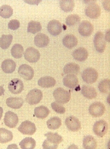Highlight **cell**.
Returning <instances> with one entry per match:
<instances>
[{"mask_svg":"<svg viewBox=\"0 0 110 149\" xmlns=\"http://www.w3.org/2000/svg\"><path fill=\"white\" fill-rule=\"evenodd\" d=\"M53 95L55 102L61 104H67L71 99L70 91L64 90L62 88H57L53 91Z\"/></svg>","mask_w":110,"mask_h":149,"instance_id":"obj_1","label":"cell"},{"mask_svg":"<svg viewBox=\"0 0 110 149\" xmlns=\"http://www.w3.org/2000/svg\"><path fill=\"white\" fill-rule=\"evenodd\" d=\"M82 78L87 84H91L96 82L98 77V73L96 69L93 68H87L82 72Z\"/></svg>","mask_w":110,"mask_h":149,"instance_id":"obj_2","label":"cell"},{"mask_svg":"<svg viewBox=\"0 0 110 149\" xmlns=\"http://www.w3.org/2000/svg\"><path fill=\"white\" fill-rule=\"evenodd\" d=\"M43 94L40 90L37 88H34L28 93L26 97V101L30 105H35L38 104L42 100Z\"/></svg>","mask_w":110,"mask_h":149,"instance_id":"obj_3","label":"cell"},{"mask_svg":"<svg viewBox=\"0 0 110 149\" xmlns=\"http://www.w3.org/2000/svg\"><path fill=\"white\" fill-rule=\"evenodd\" d=\"M95 49L98 53H102L105 51L106 48V40L104 34L102 32L96 33L94 39Z\"/></svg>","mask_w":110,"mask_h":149,"instance_id":"obj_4","label":"cell"},{"mask_svg":"<svg viewBox=\"0 0 110 149\" xmlns=\"http://www.w3.org/2000/svg\"><path fill=\"white\" fill-rule=\"evenodd\" d=\"M105 112V107L101 102H94L89 108V113L94 117H101Z\"/></svg>","mask_w":110,"mask_h":149,"instance_id":"obj_5","label":"cell"},{"mask_svg":"<svg viewBox=\"0 0 110 149\" xmlns=\"http://www.w3.org/2000/svg\"><path fill=\"white\" fill-rule=\"evenodd\" d=\"M85 15L91 19H97L100 16L101 9L99 6L96 3V1H94L92 3H89L88 6H87L85 8Z\"/></svg>","mask_w":110,"mask_h":149,"instance_id":"obj_6","label":"cell"},{"mask_svg":"<svg viewBox=\"0 0 110 149\" xmlns=\"http://www.w3.org/2000/svg\"><path fill=\"white\" fill-rule=\"evenodd\" d=\"M18 130L24 135H32L36 131V126L33 122L26 120L20 124Z\"/></svg>","mask_w":110,"mask_h":149,"instance_id":"obj_7","label":"cell"},{"mask_svg":"<svg viewBox=\"0 0 110 149\" xmlns=\"http://www.w3.org/2000/svg\"><path fill=\"white\" fill-rule=\"evenodd\" d=\"M93 130L98 137H102L106 135L108 130V124L105 120H99L94 124Z\"/></svg>","mask_w":110,"mask_h":149,"instance_id":"obj_8","label":"cell"},{"mask_svg":"<svg viewBox=\"0 0 110 149\" xmlns=\"http://www.w3.org/2000/svg\"><path fill=\"white\" fill-rule=\"evenodd\" d=\"M24 58L31 63L37 62L40 58V53L36 48L33 47L28 48L24 53Z\"/></svg>","mask_w":110,"mask_h":149,"instance_id":"obj_9","label":"cell"},{"mask_svg":"<svg viewBox=\"0 0 110 149\" xmlns=\"http://www.w3.org/2000/svg\"><path fill=\"white\" fill-rule=\"evenodd\" d=\"M18 73L24 79L29 81L34 76V70L31 66L27 64H22L18 68Z\"/></svg>","mask_w":110,"mask_h":149,"instance_id":"obj_10","label":"cell"},{"mask_svg":"<svg viewBox=\"0 0 110 149\" xmlns=\"http://www.w3.org/2000/svg\"><path fill=\"white\" fill-rule=\"evenodd\" d=\"M65 124L69 130L73 132H76L81 130V123L77 117L69 116L65 120Z\"/></svg>","mask_w":110,"mask_h":149,"instance_id":"obj_11","label":"cell"},{"mask_svg":"<svg viewBox=\"0 0 110 149\" xmlns=\"http://www.w3.org/2000/svg\"><path fill=\"white\" fill-rule=\"evenodd\" d=\"M8 90L13 94H20L24 90V84L20 79H12L8 84Z\"/></svg>","mask_w":110,"mask_h":149,"instance_id":"obj_12","label":"cell"},{"mask_svg":"<svg viewBox=\"0 0 110 149\" xmlns=\"http://www.w3.org/2000/svg\"><path fill=\"white\" fill-rule=\"evenodd\" d=\"M48 32L53 36H57L62 31V25L57 20H51L47 25Z\"/></svg>","mask_w":110,"mask_h":149,"instance_id":"obj_13","label":"cell"},{"mask_svg":"<svg viewBox=\"0 0 110 149\" xmlns=\"http://www.w3.org/2000/svg\"><path fill=\"white\" fill-rule=\"evenodd\" d=\"M18 121H19V119L16 113L11 111H8L6 113L4 119V122L6 126L9 128H15L18 124Z\"/></svg>","mask_w":110,"mask_h":149,"instance_id":"obj_14","label":"cell"},{"mask_svg":"<svg viewBox=\"0 0 110 149\" xmlns=\"http://www.w3.org/2000/svg\"><path fill=\"white\" fill-rule=\"evenodd\" d=\"M94 31V26L89 21L82 22L78 27V32L83 37H89Z\"/></svg>","mask_w":110,"mask_h":149,"instance_id":"obj_15","label":"cell"},{"mask_svg":"<svg viewBox=\"0 0 110 149\" xmlns=\"http://www.w3.org/2000/svg\"><path fill=\"white\" fill-rule=\"evenodd\" d=\"M63 84L67 88L75 89L76 87L78 86L79 81L75 74H68L63 79Z\"/></svg>","mask_w":110,"mask_h":149,"instance_id":"obj_16","label":"cell"},{"mask_svg":"<svg viewBox=\"0 0 110 149\" xmlns=\"http://www.w3.org/2000/svg\"><path fill=\"white\" fill-rule=\"evenodd\" d=\"M88 51H87L86 48L81 47L76 49L73 52L72 56L74 59L78 61H84L88 58Z\"/></svg>","mask_w":110,"mask_h":149,"instance_id":"obj_17","label":"cell"},{"mask_svg":"<svg viewBox=\"0 0 110 149\" xmlns=\"http://www.w3.org/2000/svg\"><path fill=\"white\" fill-rule=\"evenodd\" d=\"M34 43L35 46L39 48H44L49 44V38L47 35L43 33H39L35 37Z\"/></svg>","mask_w":110,"mask_h":149,"instance_id":"obj_18","label":"cell"},{"mask_svg":"<svg viewBox=\"0 0 110 149\" xmlns=\"http://www.w3.org/2000/svg\"><path fill=\"white\" fill-rule=\"evenodd\" d=\"M78 39L73 35H67L62 40L63 45L69 49H71V48L76 47L78 45Z\"/></svg>","mask_w":110,"mask_h":149,"instance_id":"obj_19","label":"cell"},{"mask_svg":"<svg viewBox=\"0 0 110 149\" xmlns=\"http://www.w3.org/2000/svg\"><path fill=\"white\" fill-rule=\"evenodd\" d=\"M81 93L84 97L87 99H94L97 97V92L94 87L90 86L83 85L81 88Z\"/></svg>","mask_w":110,"mask_h":149,"instance_id":"obj_20","label":"cell"},{"mask_svg":"<svg viewBox=\"0 0 110 149\" xmlns=\"http://www.w3.org/2000/svg\"><path fill=\"white\" fill-rule=\"evenodd\" d=\"M56 81L53 77L50 76H46V77H41L38 80V85L42 88H51L53 87L55 85Z\"/></svg>","mask_w":110,"mask_h":149,"instance_id":"obj_21","label":"cell"},{"mask_svg":"<svg viewBox=\"0 0 110 149\" xmlns=\"http://www.w3.org/2000/svg\"><path fill=\"white\" fill-rule=\"evenodd\" d=\"M16 68V64L13 60L7 59L1 64V69L6 73H12Z\"/></svg>","mask_w":110,"mask_h":149,"instance_id":"obj_22","label":"cell"},{"mask_svg":"<svg viewBox=\"0 0 110 149\" xmlns=\"http://www.w3.org/2000/svg\"><path fill=\"white\" fill-rule=\"evenodd\" d=\"M23 104L24 101L21 97H9L6 100L7 106L13 109H20Z\"/></svg>","mask_w":110,"mask_h":149,"instance_id":"obj_23","label":"cell"},{"mask_svg":"<svg viewBox=\"0 0 110 149\" xmlns=\"http://www.w3.org/2000/svg\"><path fill=\"white\" fill-rule=\"evenodd\" d=\"M83 144L85 149H95L97 147V141L93 136L86 135L83 138Z\"/></svg>","mask_w":110,"mask_h":149,"instance_id":"obj_24","label":"cell"},{"mask_svg":"<svg viewBox=\"0 0 110 149\" xmlns=\"http://www.w3.org/2000/svg\"><path fill=\"white\" fill-rule=\"evenodd\" d=\"M13 135L12 132L5 128H0V143L4 144L11 141L13 139Z\"/></svg>","mask_w":110,"mask_h":149,"instance_id":"obj_25","label":"cell"},{"mask_svg":"<svg viewBox=\"0 0 110 149\" xmlns=\"http://www.w3.org/2000/svg\"><path fill=\"white\" fill-rule=\"evenodd\" d=\"M36 142L32 137H26L20 142V146L22 149H34Z\"/></svg>","mask_w":110,"mask_h":149,"instance_id":"obj_26","label":"cell"},{"mask_svg":"<svg viewBox=\"0 0 110 149\" xmlns=\"http://www.w3.org/2000/svg\"><path fill=\"white\" fill-rule=\"evenodd\" d=\"M50 113L49 109L44 106L36 107L34 110V115L39 119H44Z\"/></svg>","mask_w":110,"mask_h":149,"instance_id":"obj_27","label":"cell"},{"mask_svg":"<svg viewBox=\"0 0 110 149\" xmlns=\"http://www.w3.org/2000/svg\"><path fill=\"white\" fill-rule=\"evenodd\" d=\"M80 71V66L77 64L69 63L65 65L64 67V72L67 74H77Z\"/></svg>","mask_w":110,"mask_h":149,"instance_id":"obj_28","label":"cell"},{"mask_svg":"<svg viewBox=\"0 0 110 149\" xmlns=\"http://www.w3.org/2000/svg\"><path fill=\"white\" fill-rule=\"evenodd\" d=\"M46 124L50 130H56L61 126L62 120L58 117H54L49 119L46 122Z\"/></svg>","mask_w":110,"mask_h":149,"instance_id":"obj_29","label":"cell"},{"mask_svg":"<svg viewBox=\"0 0 110 149\" xmlns=\"http://www.w3.org/2000/svg\"><path fill=\"white\" fill-rule=\"evenodd\" d=\"M60 6L64 12H71L74 10L75 2L73 0H62L60 1Z\"/></svg>","mask_w":110,"mask_h":149,"instance_id":"obj_30","label":"cell"},{"mask_svg":"<svg viewBox=\"0 0 110 149\" xmlns=\"http://www.w3.org/2000/svg\"><path fill=\"white\" fill-rule=\"evenodd\" d=\"M11 55L14 58L20 59L21 58L24 54V48L21 44H15L11 48Z\"/></svg>","mask_w":110,"mask_h":149,"instance_id":"obj_31","label":"cell"},{"mask_svg":"<svg viewBox=\"0 0 110 149\" xmlns=\"http://www.w3.org/2000/svg\"><path fill=\"white\" fill-rule=\"evenodd\" d=\"M13 41V35H3L0 37V47L2 49H7L10 47Z\"/></svg>","mask_w":110,"mask_h":149,"instance_id":"obj_32","label":"cell"},{"mask_svg":"<svg viewBox=\"0 0 110 149\" xmlns=\"http://www.w3.org/2000/svg\"><path fill=\"white\" fill-rule=\"evenodd\" d=\"M46 137V139L51 142L55 144H59L63 141V138L61 135H60L57 133H52V132H48L44 135Z\"/></svg>","mask_w":110,"mask_h":149,"instance_id":"obj_33","label":"cell"},{"mask_svg":"<svg viewBox=\"0 0 110 149\" xmlns=\"http://www.w3.org/2000/svg\"><path fill=\"white\" fill-rule=\"evenodd\" d=\"M41 30H42V26L39 22L31 21L28 24V33H31V34H35V33L41 31Z\"/></svg>","mask_w":110,"mask_h":149,"instance_id":"obj_34","label":"cell"},{"mask_svg":"<svg viewBox=\"0 0 110 149\" xmlns=\"http://www.w3.org/2000/svg\"><path fill=\"white\" fill-rule=\"evenodd\" d=\"M13 14V10L8 5H3L0 7V16L1 17L8 19L10 18Z\"/></svg>","mask_w":110,"mask_h":149,"instance_id":"obj_35","label":"cell"},{"mask_svg":"<svg viewBox=\"0 0 110 149\" xmlns=\"http://www.w3.org/2000/svg\"><path fill=\"white\" fill-rule=\"evenodd\" d=\"M98 89L102 93L109 94L110 91V81L109 79H105L100 81L98 84Z\"/></svg>","mask_w":110,"mask_h":149,"instance_id":"obj_36","label":"cell"},{"mask_svg":"<svg viewBox=\"0 0 110 149\" xmlns=\"http://www.w3.org/2000/svg\"><path fill=\"white\" fill-rule=\"evenodd\" d=\"M80 22H81V17L78 15H70L66 18V24L68 26H75Z\"/></svg>","mask_w":110,"mask_h":149,"instance_id":"obj_37","label":"cell"},{"mask_svg":"<svg viewBox=\"0 0 110 149\" xmlns=\"http://www.w3.org/2000/svg\"><path fill=\"white\" fill-rule=\"evenodd\" d=\"M51 108L54 111L56 112L58 114H64L66 112V109L63 107L61 104L57 103V102H52L51 103Z\"/></svg>","mask_w":110,"mask_h":149,"instance_id":"obj_38","label":"cell"},{"mask_svg":"<svg viewBox=\"0 0 110 149\" xmlns=\"http://www.w3.org/2000/svg\"><path fill=\"white\" fill-rule=\"evenodd\" d=\"M20 26V22L17 19L11 20L8 24V29L12 30V31H15V30L19 29Z\"/></svg>","mask_w":110,"mask_h":149,"instance_id":"obj_39","label":"cell"},{"mask_svg":"<svg viewBox=\"0 0 110 149\" xmlns=\"http://www.w3.org/2000/svg\"><path fill=\"white\" fill-rule=\"evenodd\" d=\"M58 147V144H53V143L51 142L48 140V139H46L42 144V148L44 149H56Z\"/></svg>","mask_w":110,"mask_h":149,"instance_id":"obj_40","label":"cell"},{"mask_svg":"<svg viewBox=\"0 0 110 149\" xmlns=\"http://www.w3.org/2000/svg\"><path fill=\"white\" fill-rule=\"evenodd\" d=\"M4 92H5V90L4 88V87L1 86H0V96L3 95L4 94Z\"/></svg>","mask_w":110,"mask_h":149,"instance_id":"obj_41","label":"cell"},{"mask_svg":"<svg viewBox=\"0 0 110 149\" xmlns=\"http://www.w3.org/2000/svg\"><path fill=\"white\" fill-rule=\"evenodd\" d=\"M2 115H3V109L1 107H0V120L1 119Z\"/></svg>","mask_w":110,"mask_h":149,"instance_id":"obj_42","label":"cell"}]
</instances>
